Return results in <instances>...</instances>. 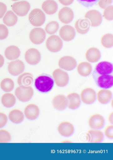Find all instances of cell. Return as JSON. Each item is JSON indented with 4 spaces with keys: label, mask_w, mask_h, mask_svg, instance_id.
<instances>
[{
    "label": "cell",
    "mask_w": 113,
    "mask_h": 160,
    "mask_svg": "<svg viewBox=\"0 0 113 160\" xmlns=\"http://www.w3.org/2000/svg\"><path fill=\"white\" fill-rule=\"evenodd\" d=\"M54 84L53 79L46 75L39 76L35 80V85L36 89L42 92H47L50 90Z\"/></svg>",
    "instance_id": "cell-1"
},
{
    "label": "cell",
    "mask_w": 113,
    "mask_h": 160,
    "mask_svg": "<svg viewBox=\"0 0 113 160\" xmlns=\"http://www.w3.org/2000/svg\"><path fill=\"white\" fill-rule=\"evenodd\" d=\"M29 20L33 26L35 27L40 26L45 22V16L41 9L35 8L30 12L29 15Z\"/></svg>",
    "instance_id": "cell-2"
},
{
    "label": "cell",
    "mask_w": 113,
    "mask_h": 160,
    "mask_svg": "<svg viewBox=\"0 0 113 160\" xmlns=\"http://www.w3.org/2000/svg\"><path fill=\"white\" fill-rule=\"evenodd\" d=\"M33 93V88L31 86H20L16 88L15 91L16 97L22 102L29 101L32 97Z\"/></svg>",
    "instance_id": "cell-3"
},
{
    "label": "cell",
    "mask_w": 113,
    "mask_h": 160,
    "mask_svg": "<svg viewBox=\"0 0 113 160\" xmlns=\"http://www.w3.org/2000/svg\"><path fill=\"white\" fill-rule=\"evenodd\" d=\"M46 45L47 49L52 52H55L60 51L63 47V42L60 38L54 35L47 39Z\"/></svg>",
    "instance_id": "cell-4"
},
{
    "label": "cell",
    "mask_w": 113,
    "mask_h": 160,
    "mask_svg": "<svg viewBox=\"0 0 113 160\" xmlns=\"http://www.w3.org/2000/svg\"><path fill=\"white\" fill-rule=\"evenodd\" d=\"M52 75L58 86L64 87L68 83L69 77L68 73L65 71L59 68L56 69L53 71Z\"/></svg>",
    "instance_id": "cell-5"
},
{
    "label": "cell",
    "mask_w": 113,
    "mask_h": 160,
    "mask_svg": "<svg viewBox=\"0 0 113 160\" xmlns=\"http://www.w3.org/2000/svg\"><path fill=\"white\" fill-rule=\"evenodd\" d=\"M45 32L41 28H34L30 32V39L35 44H41L45 41Z\"/></svg>",
    "instance_id": "cell-6"
},
{
    "label": "cell",
    "mask_w": 113,
    "mask_h": 160,
    "mask_svg": "<svg viewBox=\"0 0 113 160\" xmlns=\"http://www.w3.org/2000/svg\"><path fill=\"white\" fill-rule=\"evenodd\" d=\"M30 7L29 2L26 1H21L14 2L12 6V9L17 15L23 17L27 14Z\"/></svg>",
    "instance_id": "cell-7"
},
{
    "label": "cell",
    "mask_w": 113,
    "mask_h": 160,
    "mask_svg": "<svg viewBox=\"0 0 113 160\" xmlns=\"http://www.w3.org/2000/svg\"><path fill=\"white\" fill-rule=\"evenodd\" d=\"M84 17L90 22L92 27H97L99 25L102 20V16L98 11L91 10L88 11Z\"/></svg>",
    "instance_id": "cell-8"
},
{
    "label": "cell",
    "mask_w": 113,
    "mask_h": 160,
    "mask_svg": "<svg viewBox=\"0 0 113 160\" xmlns=\"http://www.w3.org/2000/svg\"><path fill=\"white\" fill-rule=\"evenodd\" d=\"M41 58L39 51L35 48H31L26 52L25 58L26 62L29 64L34 65L38 63Z\"/></svg>",
    "instance_id": "cell-9"
},
{
    "label": "cell",
    "mask_w": 113,
    "mask_h": 160,
    "mask_svg": "<svg viewBox=\"0 0 113 160\" xmlns=\"http://www.w3.org/2000/svg\"><path fill=\"white\" fill-rule=\"evenodd\" d=\"M58 65L60 68L67 71L73 69L76 67L77 62L73 57L66 56L61 57L59 60Z\"/></svg>",
    "instance_id": "cell-10"
},
{
    "label": "cell",
    "mask_w": 113,
    "mask_h": 160,
    "mask_svg": "<svg viewBox=\"0 0 113 160\" xmlns=\"http://www.w3.org/2000/svg\"><path fill=\"white\" fill-rule=\"evenodd\" d=\"M60 37L64 40L69 41L74 38L75 32L74 28L72 26L65 25L62 26L59 31Z\"/></svg>",
    "instance_id": "cell-11"
},
{
    "label": "cell",
    "mask_w": 113,
    "mask_h": 160,
    "mask_svg": "<svg viewBox=\"0 0 113 160\" xmlns=\"http://www.w3.org/2000/svg\"><path fill=\"white\" fill-rule=\"evenodd\" d=\"M25 69L23 62L17 59L10 62L8 66V70L10 74L13 76H17L22 73Z\"/></svg>",
    "instance_id": "cell-12"
},
{
    "label": "cell",
    "mask_w": 113,
    "mask_h": 160,
    "mask_svg": "<svg viewBox=\"0 0 113 160\" xmlns=\"http://www.w3.org/2000/svg\"><path fill=\"white\" fill-rule=\"evenodd\" d=\"M96 93L95 90L90 88L84 89L80 94V97L82 101L88 104L93 103L96 99Z\"/></svg>",
    "instance_id": "cell-13"
},
{
    "label": "cell",
    "mask_w": 113,
    "mask_h": 160,
    "mask_svg": "<svg viewBox=\"0 0 113 160\" xmlns=\"http://www.w3.org/2000/svg\"><path fill=\"white\" fill-rule=\"evenodd\" d=\"M74 14L71 9L68 7H64L61 9L58 13L60 21L64 24L70 22L73 20Z\"/></svg>",
    "instance_id": "cell-14"
},
{
    "label": "cell",
    "mask_w": 113,
    "mask_h": 160,
    "mask_svg": "<svg viewBox=\"0 0 113 160\" xmlns=\"http://www.w3.org/2000/svg\"><path fill=\"white\" fill-rule=\"evenodd\" d=\"M104 119L102 115L99 114H94L89 118L88 123L92 128L99 129L102 128L104 124Z\"/></svg>",
    "instance_id": "cell-15"
},
{
    "label": "cell",
    "mask_w": 113,
    "mask_h": 160,
    "mask_svg": "<svg viewBox=\"0 0 113 160\" xmlns=\"http://www.w3.org/2000/svg\"><path fill=\"white\" fill-rule=\"evenodd\" d=\"M54 107L59 110H62L65 109L68 105L67 98L62 94H59L55 96L52 101Z\"/></svg>",
    "instance_id": "cell-16"
},
{
    "label": "cell",
    "mask_w": 113,
    "mask_h": 160,
    "mask_svg": "<svg viewBox=\"0 0 113 160\" xmlns=\"http://www.w3.org/2000/svg\"><path fill=\"white\" fill-rule=\"evenodd\" d=\"M58 130L61 135L64 136L68 137L73 133L74 128L73 125L70 122L64 121L59 124Z\"/></svg>",
    "instance_id": "cell-17"
},
{
    "label": "cell",
    "mask_w": 113,
    "mask_h": 160,
    "mask_svg": "<svg viewBox=\"0 0 113 160\" xmlns=\"http://www.w3.org/2000/svg\"><path fill=\"white\" fill-rule=\"evenodd\" d=\"M86 137L89 142L98 143L102 140L103 135L102 132L100 130L90 129L87 132Z\"/></svg>",
    "instance_id": "cell-18"
},
{
    "label": "cell",
    "mask_w": 113,
    "mask_h": 160,
    "mask_svg": "<svg viewBox=\"0 0 113 160\" xmlns=\"http://www.w3.org/2000/svg\"><path fill=\"white\" fill-rule=\"evenodd\" d=\"M25 116L31 120L36 119L39 113V109L38 106L34 104L28 105L25 107L24 111Z\"/></svg>",
    "instance_id": "cell-19"
},
{
    "label": "cell",
    "mask_w": 113,
    "mask_h": 160,
    "mask_svg": "<svg viewBox=\"0 0 113 160\" xmlns=\"http://www.w3.org/2000/svg\"><path fill=\"white\" fill-rule=\"evenodd\" d=\"M89 22L86 19H79L75 23V28L79 33L83 34L89 30L90 26Z\"/></svg>",
    "instance_id": "cell-20"
},
{
    "label": "cell",
    "mask_w": 113,
    "mask_h": 160,
    "mask_svg": "<svg viewBox=\"0 0 113 160\" xmlns=\"http://www.w3.org/2000/svg\"><path fill=\"white\" fill-rule=\"evenodd\" d=\"M97 72L100 74L106 75L111 73L113 71V65L110 62L103 61L100 62L96 67Z\"/></svg>",
    "instance_id": "cell-21"
},
{
    "label": "cell",
    "mask_w": 113,
    "mask_h": 160,
    "mask_svg": "<svg viewBox=\"0 0 113 160\" xmlns=\"http://www.w3.org/2000/svg\"><path fill=\"white\" fill-rule=\"evenodd\" d=\"M42 8L45 12L48 15H52L57 11L58 6L54 0H46L42 3Z\"/></svg>",
    "instance_id": "cell-22"
},
{
    "label": "cell",
    "mask_w": 113,
    "mask_h": 160,
    "mask_svg": "<svg viewBox=\"0 0 113 160\" xmlns=\"http://www.w3.org/2000/svg\"><path fill=\"white\" fill-rule=\"evenodd\" d=\"M97 83L98 85L101 88H110L113 84V76L108 74L102 75L98 77Z\"/></svg>",
    "instance_id": "cell-23"
},
{
    "label": "cell",
    "mask_w": 113,
    "mask_h": 160,
    "mask_svg": "<svg viewBox=\"0 0 113 160\" xmlns=\"http://www.w3.org/2000/svg\"><path fill=\"white\" fill-rule=\"evenodd\" d=\"M67 106L69 108L74 109L80 106L81 100L79 95L76 92H72L67 96Z\"/></svg>",
    "instance_id": "cell-24"
},
{
    "label": "cell",
    "mask_w": 113,
    "mask_h": 160,
    "mask_svg": "<svg viewBox=\"0 0 113 160\" xmlns=\"http://www.w3.org/2000/svg\"><path fill=\"white\" fill-rule=\"evenodd\" d=\"M101 54L99 50L97 48L91 47L88 49L85 54L86 59L91 62H95L100 58Z\"/></svg>",
    "instance_id": "cell-25"
},
{
    "label": "cell",
    "mask_w": 113,
    "mask_h": 160,
    "mask_svg": "<svg viewBox=\"0 0 113 160\" xmlns=\"http://www.w3.org/2000/svg\"><path fill=\"white\" fill-rule=\"evenodd\" d=\"M21 51L19 48L14 45L7 47L5 51L6 58L9 60H13L17 58L20 56Z\"/></svg>",
    "instance_id": "cell-26"
},
{
    "label": "cell",
    "mask_w": 113,
    "mask_h": 160,
    "mask_svg": "<svg viewBox=\"0 0 113 160\" xmlns=\"http://www.w3.org/2000/svg\"><path fill=\"white\" fill-rule=\"evenodd\" d=\"M17 82L19 86H30L33 82V76L29 73H24L18 77Z\"/></svg>",
    "instance_id": "cell-27"
},
{
    "label": "cell",
    "mask_w": 113,
    "mask_h": 160,
    "mask_svg": "<svg viewBox=\"0 0 113 160\" xmlns=\"http://www.w3.org/2000/svg\"><path fill=\"white\" fill-rule=\"evenodd\" d=\"M112 97L111 92L106 89H102L97 93V99L99 102L102 104L107 103Z\"/></svg>",
    "instance_id": "cell-28"
},
{
    "label": "cell",
    "mask_w": 113,
    "mask_h": 160,
    "mask_svg": "<svg viewBox=\"0 0 113 160\" xmlns=\"http://www.w3.org/2000/svg\"><path fill=\"white\" fill-rule=\"evenodd\" d=\"M92 68L90 64L87 62H82L78 64L77 70L78 73L82 76L86 77L91 72Z\"/></svg>",
    "instance_id": "cell-29"
},
{
    "label": "cell",
    "mask_w": 113,
    "mask_h": 160,
    "mask_svg": "<svg viewBox=\"0 0 113 160\" xmlns=\"http://www.w3.org/2000/svg\"><path fill=\"white\" fill-rule=\"evenodd\" d=\"M17 17L11 10L7 11L3 18L4 23L8 26H12L17 22Z\"/></svg>",
    "instance_id": "cell-30"
},
{
    "label": "cell",
    "mask_w": 113,
    "mask_h": 160,
    "mask_svg": "<svg viewBox=\"0 0 113 160\" xmlns=\"http://www.w3.org/2000/svg\"><path fill=\"white\" fill-rule=\"evenodd\" d=\"M10 120L13 122L16 123L21 122L24 119V114L21 110L15 109L11 110L8 115Z\"/></svg>",
    "instance_id": "cell-31"
},
{
    "label": "cell",
    "mask_w": 113,
    "mask_h": 160,
    "mask_svg": "<svg viewBox=\"0 0 113 160\" xmlns=\"http://www.w3.org/2000/svg\"><path fill=\"white\" fill-rule=\"evenodd\" d=\"M16 99L15 96L10 93L4 94L1 98V102L2 104L7 108L13 106L15 103Z\"/></svg>",
    "instance_id": "cell-32"
},
{
    "label": "cell",
    "mask_w": 113,
    "mask_h": 160,
    "mask_svg": "<svg viewBox=\"0 0 113 160\" xmlns=\"http://www.w3.org/2000/svg\"><path fill=\"white\" fill-rule=\"evenodd\" d=\"M0 86L1 89L5 92H9L13 90L14 86L13 81L9 78H5L1 82Z\"/></svg>",
    "instance_id": "cell-33"
},
{
    "label": "cell",
    "mask_w": 113,
    "mask_h": 160,
    "mask_svg": "<svg viewBox=\"0 0 113 160\" xmlns=\"http://www.w3.org/2000/svg\"><path fill=\"white\" fill-rule=\"evenodd\" d=\"M101 43L104 47L109 48L113 45V36L110 33H106L104 35L101 39Z\"/></svg>",
    "instance_id": "cell-34"
},
{
    "label": "cell",
    "mask_w": 113,
    "mask_h": 160,
    "mask_svg": "<svg viewBox=\"0 0 113 160\" xmlns=\"http://www.w3.org/2000/svg\"><path fill=\"white\" fill-rule=\"evenodd\" d=\"M58 23L54 21H51L46 25L45 30L47 33L49 34H53L56 32L59 28Z\"/></svg>",
    "instance_id": "cell-35"
},
{
    "label": "cell",
    "mask_w": 113,
    "mask_h": 160,
    "mask_svg": "<svg viewBox=\"0 0 113 160\" xmlns=\"http://www.w3.org/2000/svg\"><path fill=\"white\" fill-rule=\"evenodd\" d=\"M11 135L7 131L0 130V143H7L10 141L11 139Z\"/></svg>",
    "instance_id": "cell-36"
},
{
    "label": "cell",
    "mask_w": 113,
    "mask_h": 160,
    "mask_svg": "<svg viewBox=\"0 0 113 160\" xmlns=\"http://www.w3.org/2000/svg\"><path fill=\"white\" fill-rule=\"evenodd\" d=\"M113 6H109L105 8L103 12V16L107 20H112L113 19Z\"/></svg>",
    "instance_id": "cell-37"
},
{
    "label": "cell",
    "mask_w": 113,
    "mask_h": 160,
    "mask_svg": "<svg viewBox=\"0 0 113 160\" xmlns=\"http://www.w3.org/2000/svg\"><path fill=\"white\" fill-rule=\"evenodd\" d=\"M8 34V30L7 27L3 24H0V40L5 39Z\"/></svg>",
    "instance_id": "cell-38"
},
{
    "label": "cell",
    "mask_w": 113,
    "mask_h": 160,
    "mask_svg": "<svg viewBox=\"0 0 113 160\" xmlns=\"http://www.w3.org/2000/svg\"><path fill=\"white\" fill-rule=\"evenodd\" d=\"M113 125H110L107 126L104 129V133L105 136L108 138H113Z\"/></svg>",
    "instance_id": "cell-39"
},
{
    "label": "cell",
    "mask_w": 113,
    "mask_h": 160,
    "mask_svg": "<svg viewBox=\"0 0 113 160\" xmlns=\"http://www.w3.org/2000/svg\"><path fill=\"white\" fill-rule=\"evenodd\" d=\"M112 2V0H99L98 4L100 8L105 9L110 6Z\"/></svg>",
    "instance_id": "cell-40"
},
{
    "label": "cell",
    "mask_w": 113,
    "mask_h": 160,
    "mask_svg": "<svg viewBox=\"0 0 113 160\" xmlns=\"http://www.w3.org/2000/svg\"><path fill=\"white\" fill-rule=\"evenodd\" d=\"M7 117L5 113L0 112V128L4 127L6 124Z\"/></svg>",
    "instance_id": "cell-41"
},
{
    "label": "cell",
    "mask_w": 113,
    "mask_h": 160,
    "mask_svg": "<svg viewBox=\"0 0 113 160\" xmlns=\"http://www.w3.org/2000/svg\"><path fill=\"white\" fill-rule=\"evenodd\" d=\"M83 5L88 7L94 4L97 0H78Z\"/></svg>",
    "instance_id": "cell-42"
},
{
    "label": "cell",
    "mask_w": 113,
    "mask_h": 160,
    "mask_svg": "<svg viewBox=\"0 0 113 160\" xmlns=\"http://www.w3.org/2000/svg\"><path fill=\"white\" fill-rule=\"evenodd\" d=\"M7 10L6 5L2 2H0V18L3 17Z\"/></svg>",
    "instance_id": "cell-43"
},
{
    "label": "cell",
    "mask_w": 113,
    "mask_h": 160,
    "mask_svg": "<svg viewBox=\"0 0 113 160\" xmlns=\"http://www.w3.org/2000/svg\"><path fill=\"white\" fill-rule=\"evenodd\" d=\"M64 6H68L71 5L74 0H58Z\"/></svg>",
    "instance_id": "cell-44"
},
{
    "label": "cell",
    "mask_w": 113,
    "mask_h": 160,
    "mask_svg": "<svg viewBox=\"0 0 113 160\" xmlns=\"http://www.w3.org/2000/svg\"><path fill=\"white\" fill-rule=\"evenodd\" d=\"M4 60L3 57L0 54V68L1 67L4 63Z\"/></svg>",
    "instance_id": "cell-45"
},
{
    "label": "cell",
    "mask_w": 113,
    "mask_h": 160,
    "mask_svg": "<svg viewBox=\"0 0 113 160\" xmlns=\"http://www.w3.org/2000/svg\"><path fill=\"white\" fill-rule=\"evenodd\" d=\"M108 119L109 122L111 123H113V112H111L108 116Z\"/></svg>",
    "instance_id": "cell-46"
},
{
    "label": "cell",
    "mask_w": 113,
    "mask_h": 160,
    "mask_svg": "<svg viewBox=\"0 0 113 160\" xmlns=\"http://www.w3.org/2000/svg\"><path fill=\"white\" fill-rule=\"evenodd\" d=\"M13 1H17V0H12Z\"/></svg>",
    "instance_id": "cell-47"
}]
</instances>
